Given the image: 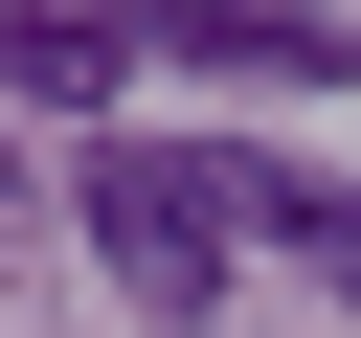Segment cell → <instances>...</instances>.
Listing matches in <instances>:
<instances>
[{
  "mask_svg": "<svg viewBox=\"0 0 361 338\" xmlns=\"http://www.w3.org/2000/svg\"><path fill=\"white\" fill-rule=\"evenodd\" d=\"M135 45L158 68H226V90H338L361 68V23H316V0H158Z\"/></svg>",
  "mask_w": 361,
  "mask_h": 338,
  "instance_id": "cell-2",
  "label": "cell"
},
{
  "mask_svg": "<svg viewBox=\"0 0 361 338\" xmlns=\"http://www.w3.org/2000/svg\"><path fill=\"white\" fill-rule=\"evenodd\" d=\"M23 225H45V180H23V135H0V248H23Z\"/></svg>",
  "mask_w": 361,
  "mask_h": 338,
  "instance_id": "cell-4",
  "label": "cell"
},
{
  "mask_svg": "<svg viewBox=\"0 0 361 338\" xmlns=\"http://www.w3.org/2000/svg\"><path fill=\"white\" fill-rule=\"evenodd\" d=\"M135 68V23H90V0H0V90H45V113H90Z\"/></svg>",
  "mask_w": 361,
  "mask_h": 338,
  "instance_id": "cell-3",
  "label": "cell"
},
{
  "mask_svg": "<svg viewBox=\"0 0 361 338\" xmlns=\"http://www.w3.org/2000/svg\"><path fill=\"white\" fill-rule=\"evenodd\" d=\"M68 203H90V270H113L158 338H180V315H226V203H203V158H180V135H113Z\"/></svg>",
  "mask_w": 361,
  "mask_h": 338,
  "instance_id": "cell-1",
  "label": "cell"
}]
</instances>
